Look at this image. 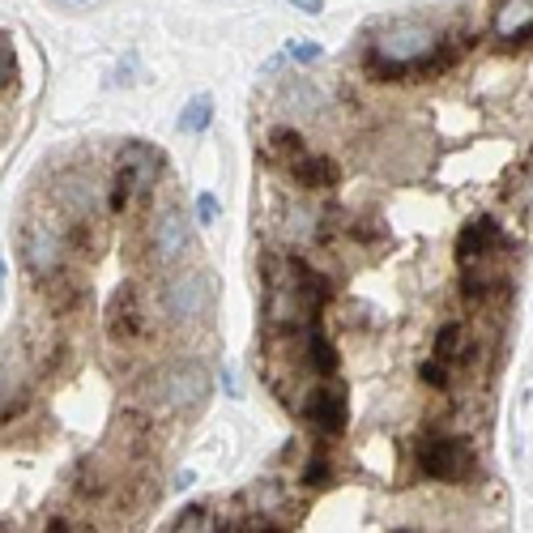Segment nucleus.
I'll return each mask as SVG.
<instances>
[{"mask_svg": "<svg viewBox=\"0 0 533 533\" xmlns=\"http://www.w3.org/2000/svg\"><path fill=\"white\" fill-rule=\"evenodd\" d=\"M205 393H209V376L201 363H171L150 380V401L163 414H184L192 406H201Z\"/></svg>", "mask_w": 533, "mask_h": 533, "instance_id": "1", "label": "nucleus"}, {"mask_svg": "<svg viewBox=\"0 0 533 533\" xmlns=\"http://www.w3.org/2000/svg\"><path fill=\"white\" fill-rule=\"evenodd\" d=\"M214 308V278L209 273H184L163 290V312L175 325H192V320H205Z\"/></svg>", "mask_w": 533, "mask_h": 533, "instance_id": "2", "label": "nucleus"}, {"mask_svg": "<svg viewBox=\"0 0 533 533\" xmlns=\"http://www.w3.org/2000/svg\"><path fill=\"white\" fill-rule=\"evenodd\" d=\"M188 252H192V226H188V218L175 205L158 209L154 222H150V261L154 265H175V261H184Z\"/></svg>", "mask_w": 533, "mask_h": 533, "instance_id": "3", "label": "nucleus"}, {"mask_svg": "<svg viewBox=\"0 0 533 533\" xmlns=\"http://www.w3.org/2000/svg\"><path fill=\"white\" fill-rule=\"evenodd\" d=\"M22 252H26V265H30V273H35V278H52V273L64 269L69 239H64V231H56V226L30 218L26 239H22Z\"/></svg>", "mask_w": 533, "mask_h": 533, "instance_id": "4", "label": "nucleus"}, {"mask_svg": "<svg viewBox=\"0 0 533 533\" xmlns=\"http://www.w3.org/2000/svg\"><path fill=\"white\" fill-rule=\"evenodd\" d=\"M418 465H423V474L435 478V482H461L474 470V452L465 440H457V435H440V440L423 444Z\"/></svg>", "mask_w": 533, "mask_h": 533, "instance_id": "5", "label": "nucleus"}, {"mask_svg": "<svg viewBox=\"0 0 533 533\" xmlns=\"http://www.w3.org/2000/svg\"><path fill=\"white\" fill-rule=\"evenodd\" d=\"M145 333V312H141V290L133 282H124L116 295H111L107 303V337L116 346H128L137 342V337Z\"/></svg>", "mask_w": 533, "mask_h": 533, "instance_id": "6", "label": "nucleus"}, {"mask_svg": "<svg viewBox=\"0 0 533 533\" xmlns=\"http://www.w3.org/2000/svg\"><path fill=\"white\" fill-rule=\"evenodd\" d=\"M431 47H435L431 26H423V22H397V26H389V30L380 35L376 52L389 56V60H397V64H414V60H423Z\"/></svg>", "mask_w": 533, "mask_h": 533, "instance_id": "7", "label": "nucleus"}, {"mask_svg": "<svg viewBox=\"0 0 533 533\" xmlns=\"http://www.w3.org/2000/svg\"><path fill=\"white\" fill-rule=\"evenodd\" d=\"M346 418H350V406H346V389H342V384H325V389L312 393V401H308V423L320 435H342L346 431Z\"/></svg>", "mask_w": 533, "mask_h": 533, "instance_id": "8", "label": "nucleus"}, {"mask_svg": "<svg viewBox=\"0 0 533 533\" xmlns=\"http://www.w3.org/2000/svg\"><path fill=\"white\" fill-rule=\"evenodd\" d=\"M495 39L504 47L533 43V0H504L495 13Z\"/></svg>", "mask_w": 533, "mask_h": 533, "instance_id": "9", "label": "nucleus"}, {"mask_svg": "<svg viewBox=\"0 0 533 533\" xmlns=\"http://www.w3.org/2000/svg\"><path fill=\"white\" fill-rule=\"evenodd\" d=\"M499 239H504V231H499V222H495V218H474V222L461 231V239H457L461 265H478L482 256H491V252H495Z\"/></svg>", "mask_w": 533, "mask_h": 533, "instance_id": "10", "label": "nucleus"}, {"mask_svg": "<svg viewBox=\"0 0 533 533\" xmlns=\"http://www.w3.org/2000/svg\"><path fill=\"white\" fill-rule=\"evenodd\" d=\"M290 175H295V184L299 188H337V180H342V167L333 163L329 154H299L295 163H290Z\"/></svg>", "mask_w": 533, "mask_h": 533, "instance_id": "11", "label": "nucleus"}, {"mask_svg": "<svg viewBox=\"0 0 533 533\" xmlns=\"http://www.w3.org/2000/svg\"><path fill=\"white\" fill-rule=\"evenodd\" d=\"M64 239H69V252L77 256V261H94V256L103 252V244H107V235H103V226L94 222V214L73 218V226L64 231Z\"/></svg>", "mask_w": 533, "mask_h": 533, "instance_id": "12", "label": "nucleus"}, {"mask_svg": "<svg viewBox=\"0 0 533 533\" xmlns=\"http://www.w3.org/2000/svg\"><path fill=\"white\" fill-rule=\"evenodd\" d=\"M47 282V299H52V312L56 316H69L73 308H82V299H86V286L77 273H52V278H43Z\"/></svg>", "mask_w": 533, "mask_h": 533, "instance_id": "13", "label": "nucleus"}, {"mask_svg": "<svg viewBox=\"0 0 533 533\" xmlns=\"http://www.w3.org/2000/svg\"><path fill=\"white\" fill-rule=\"evenodd\" d=\"M56 205L69 209L73 218L94 214V188H90L86 175H64V180L56 184Z\"/></svg>", "mask_w": 533, "mask_h": 533, "instance_id": "14", "label": "nucleus"}, {"mask_svg": "<svg viewBox=\"0 0 533 533\" xmlns=\"http://www.w3.org/2000/svg\"><path fill=\"white\" fill-rule=\"evenodd\" d=\"M337 363H342V359H337V346L329 342V337H320V333H312L308 337V367L316 371V376H333V371H337Z\"/></svg>", "mask_w": 533, "mask_h": 533, "instance_id": "15", "label": "nucleus"}, {"mask_svg": "<svg viewBox=\"0 0 533 533\" xmlns=\"http://www.w3.org/2000/svg\"><path fill=\"white\" fill-rule=\"evenodd\" d=\"M209 120H214V99H209V94H197L180 116V133H205Z\"/></svg>", "mask_w": 533, "mask_h": 533, "instance_id": "16", "label": "nucleus"}, {"mask_svg": "<svg viewBox=\"0 0 533 533\" xmlns=\"http://www.w3.org/2000/svg\"><path fill=\"white\" fill-rule=\"evenodd\" d=\"M269 154L295 163V158L303 154V137L295 133V128H273V133H269Z\"/></svg>", "mask_w": 533, "mask_h": 533, "instance_id": "17", "label": "nucleus"}, {"mask_svg": "<svg viewBox=\"0 0 533 533\" xmlns=\"http://www.w3.org/2000/svg\"><path fill=\"white\" fill-rule=\"evenodd\" d=\"M461 337H465V329H461V325H444V329H440V337H435V359H444V363L457 359Z\"/></svg>", "mask_w": 533, "mask_h": 533, "instance_id": "18", "label": "nucleus"}, {"mask_svg": "<svg viewBox=\"0 0 533 533\" xmlns=\"http://www.w3.org/2000/svg\"><path fill=\"white\" fill-rule=\"evenodd\" d=\"M13 82H18V56H13L9 39L0 35V90H9Z\"/></svg>", "mask_w": 533, "mask_h": 533, "instance_id": "19", "label": "nucleus"}, {"mask_svg": "<svg viewBox=\"0 0 533 533\" xmlns=\"http://www.w3.org/2000/svg\"><path fill=\"white\" fill-rule=\"evenodd\" d=\"M491 295V282L482 278V273H465V282H461V299L465 303H482Z\"/></svg>", "mask_w": 533, "mask_h": 533, "instance_id": "20", "label": "nucleus"}, {"mask_svg": "<svg viewBox=\"0 0 533 533\" xmlns=\"http://www.w3.org/2000/svg\"><path fill=\"white\" fill-rule=\"evenodd\" d=\"M423 384H431V389H448V363L444 359H431V363H423Z\"/></svg>", "mask_w": 533, "mask_h": 533, "instance_id": "21", "label": "nucleus"}, {"mask_svg": "<svg viewBox=\"0 0 533 533\" xmlns=\"http://www.w3.org/2000/svg\"><path fill=\"white\" fill-rule=\"evenodd\" d=\"M205 521H209V512L197 504V508H184L180 516H175L171 529H205Z\"/></svg>", "mask_w": 533, "mask_h": 533, "instance_id": "22", "label": "nucleus"}, {"mask_svg": "<svg viewBox=\"0 0 533 533\" xmlns=\"http://www.w3.org/2000/svg\"><path fill=\"white\" fill-rule=\"evenodd\" d=\"M329 474H333L329 457H325V452H316V457H312V465H308V478H303V482H308V487H316V482H325Z\"/></svg>", "mask_w": 533, "mask_h": 533, "instance_id": "23", "label": "nucleus"}, {"mask_svg": "<svg viewBox=\"0 0 533 533\" xmlns=\"http://www.w3.org/2000/svg\"><path fill=\"white\" fill-rule=\"evenodd\" d=\"M64 354H69V346H64V342L47 346V359H43V376H56V371L64 367Z\"/></svg>", "mask_w": 533, "mask_h": 533, "instance_id": "24", "label": "nucleus"}, {"mask_svg": "<svg viewBox=\"0 0 533 533\" xmlns=\"http://www.w3.org/2000/svg\"><path fill=\"white\" fill-rule=\"evenodd\" d=\"M197 222H218V201L214 197H209V192H201V197H197Z\"/></svg>", "mask_w": 533, "mask_h": 533, "instance_id": "25", "label": "nucleus"}, {"mask_svg": "<svg viewBox=\"0 0 533 533\" xmlns=\"http://www.w3.org/2000/svg\"><path fill=\"white\" fill-rule=\"evenodd\" d=\"M286 52L295 56V60H316L320 47H316V43H286Z\"/></svg>", "mask_w": 533, "mask_h": 533, "instance_id": "26", "label": "nucleus"}, {"mask_svg": "<svg viewBox=\"0 0 533 533\" xmlns=\"http://www.w3.org/2000/svg\"><path fill=\"white\" fill-rule=\"evenodd\" d=\"M290 5H295L299 13H320V9H325V0H290Z\"/></svg>", "mask_w": 533, "mask_h": 533, "instance_id": "27", "label": "nucleus"}, {"mask_svg": "<svg viewBox=\"0 0 533 533\" xmlns=\"http://www.w3.org/2000/svg\"><path fill=\"white\" fill-rule=\"evenodd\" d=\"M0 282H5V261H0Z\"/></svg>", "mask_w": 533, "mask_h": 533, "instance_id": "28", "label": "nucleus"}, {"mask_svg": "<svg viewBox=\"0 0 533 533\" xmlns=\"http://www.w3.org/2000/svg\"><path fill=\"white\" fill-rule=\"evenodd\" d=\"M529 205H533V184H529Z\"/></svg>", "mask_w": 533, "mask_h": 533, "instance_id": "29", "label": "nucleus"}]
</instances>
